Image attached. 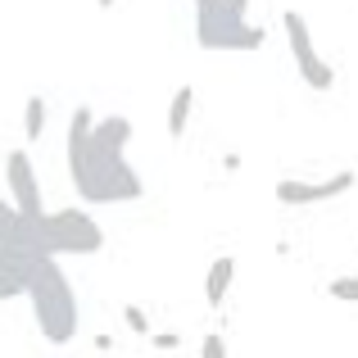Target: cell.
Masks as SVG:
<instances>
[{"instance_id":"obj_7","label":"cell","mask_w":358,"mask_h":358,"mask_svg":"<svg viewBox=\"0 0 358 358\" xmlns=\"http://www.w3.org/2000/svg\"><path fill=\"white\" fill-rule=\"evenodd\" d=\"M358 177L345 168V173H331L322 177V182H308V177H281L277 186H272V195H277V204H286V209H304V204H322V200H336V195L354 191Z\"/></svg>"},{"instance_id":"obj_10","label":"cell","mask_w":358,"mask_h":358,"mask_svg":"<svg viewBox=\"0 0 358 358\" xmlns=\"http://www.w3.org/2000/svg\"><path fill=\"white\" fill-rule=\"evenodd\" d=\"M231 281H236V259H231V254H218V259L209 263V272H204V299L218 308L222 299H227Z\"/></svg>"},{"instance_id":"obj_8","label":"cell","mask_w":358,"mask_h":358,"mask_svg":"<svg viewBox=\"0 0 358 358\" xmlns=\"http://www.w3.org/2000/svg\"><path fill=\"white\" fill-rule=\"evenodd\" d=\"M27 263H32V250H5V245H0V304H5V299H23Z\"/></svg>"},{"instance_id":"obj_6","label":"cell","mask_w":358,"mask_h":358,"mask_svg":"<svg viewBox=\"0 0 358 358\" xmlns=\"http://www.w3.org/2000/svg\"><path fill=\"white\" fill-rule=\"evenodd\" d=\"M5 182H9V204H14L23 218H41L45 200H41V177L32 168V155L23 145L5 155Z\"/></svg>"},{"instance_id":"obj_3","label":"cell","mask_w":358,"mask_h":358,"mask_svg":"<svg viewBox=\"0 0 358 358\" xmlns=\"http://www.w3.org/2000/svg\"><path fill=\"white\" fill-rule=\"evenodd\" d=\"M27 245L36 254H55V259H64V254L69 259H87V254L105 250V231H100V222L87 209H55V213L32 218Z\"/></svg>"},{"instance_id":"obj_14","label":"cell","mask_w":358,"mask_h":358,"mask_svg":"<svg viewBox=\"0 0 358 358\" xmlns=\"http://www.w3.org/2000/svg\"><path fill=\"white\" fill-rule=\"evenodd\" d=\"M122 322H127V331L141 336V341L150 336V313H145L141 304H122Z\"/></svg>"},{"instance_id":"obj_17","label":"cell","mask_w":358,"mask_h":358,"mask_svg":"<svg viewBox=\"0 0 358 358\" xmlns=\"http://www.w3.org/2000/svg\"><path fill=\"white\" fill-rule=\"evenodd\" d=\"M200 354H204V358H222V354H227V345H222V336H204Z\"/></svg>"},{"instance_id":"obj_1","label":"cell","mask_w":358,"mask_h":358,"mask_svg":"<svg viewBox=\"0 0 358 358\" xmlns=\"http://www.w3.org/2000/svg\"><path fill=\"white\" fill-rule=\"evenodd\" d=\"M91 122H96V109L78 105L69 118V177L78 186V195L87 204H127L145 195V182L141 173L122 159V150L96 145L91 141Z\"/></svg>"},{"instance_id":"obj_18","label":"cell","mask_w":358,"mask_h":358,"mask_svg":"<svg viewBox=\"0 0 358 358\" xmlns=\"http://www.w3.org/2000/svg\"><path fill=\"white\" fill-rule=\"evenodd\" d=\"M222 9H227L231 18H245V9H250V0H222Z\"/></svg>"},{"instance_id":"obj_13","label":"cell","mask_w":358,"mask_h":358,"mask_svg":"<svg viewBox=\"0 0 358 358\" xmlns=\"http://www.w3.org/2000/svg\"><path fill=\"white\" fill-rule=\"evenodd\" d=\"M45 118H50V100L32 91V96H27V105H23V136L32 141V145L45 136Z\"/></svg>"},{"instance_id":"obj_5","label":"cell","mask_w":358,"mask_h":358,"mask_svg":"<svg viewBox=\"0 0 358 358\" xmlns=\"http://www.w3.org/2000/svg\"><path fill=\"white\" fill-rule=\"evenodd\" d=\"M281 27H286V45H290V55H295V69H299V78H304V87L308 91H331L336 87V69L322 59L308 18L299 14V9H286V14H281Z\"/></svg>"},{"instance_id":"obj_4","label":"cell","mask_w":358,"mask_h":358,"mask_svg":"<svg viewBox=\"0 0 358 358\" xmlns=\"http://www.w3.org/2000/svg\"><path fill=\"white\" fill-rule=\"evenodd\" d=\"M195 41L204 50H259L268 32L250 27L245 18H231L222 0H195Z\"/></svg>"},{"instance_id":"obj_2","label":"cell","mask_w":358,"mask_h":358,"mask_svg":"<svg viewBox=\"0 0 358 358\" xmlns=\"http://www.w3.org/2000/svg\"><path fill=\"white\" fill-rule=\"evenodd\" d=\"M23 295L32 299V317L50 345H69L78 336V295H73V281L55 254H32Z\"/></svg>"},{"instance_id":"obj_12","label":"cell","mask_w":358,"mask_h":358,"mask_svg":"<svg viewBox=\"0 0 358 358\" xmlns=\"http://www.w3.org/2000/svg\"><path fill=\"white\" fill-rule=\"evenodd\" d=\"M91 141H96V145H109V150H127V141H131V122L122 118V114L96 118V122H91Z\"/></svg>"},{"instance_id":"obj_16","label":"cell","mask_w":358,"mask_h":358,"mask_svg":"<svg viewBox=\"0 0 358 358\" xmlns=\"http://www.w3.org/2000/svg\"><path fill=\"white\" fill-rule=\"evenodd\" d=\"M145 341H150V350H159V354H173V350H182V336H177V331H150Z\"/></svg>"},{"instance_id":"obj_21","label":"cell","mask_w":358,"mask_h":358,"mask_svg":"<svg viewBox=\"0 0 358 358\" xmlns=\"http://www.w3.org/2000/svg\"><path fill=\"white\" fill-rule=\"evenodd\" d=\"M96 5H100V9H114V5H118V0H96Z\"/></svg>"},{"instance_id":"obj_20","label":"cell","mask_w":358,"mask_h":358,"mask_svg":"<svg viewBox=\"0 0 358 358\" xmlns=\"http://www.w3.org/2000/svg\"><path fill=\"white\" fill-rule=\"evenodd\" d=\"M222 168H227V173H236V168H241V155H236V150H231V155H222Z\"/></svg>"},{"instance_id":"obj_9","label":"cell","mask_w":358,"mask_h":358,"mask_svg":"<svg viewBox=\"0 0 358 358\" xmlns=\"http://www.w3.org/2000/svg\"><path fill=\"white\" fill-rule=\"evenodd\" d=\"M191 114H195V87L191 82H182V87L173 91V100H168V118H164V131L173 141L186 136V127H191Z\"/></svg>"},{"instance_id":"obj_11","label":"cell","mask_w":358,"mask_h":358,"mask_svg":"<svg viewBox=\"0 0 358 358\" xmlns=\"http://www.w3.org/2000/svg\"><path fill=\"white\" fill-rule=\"evenodd\" d=\"M27 227H32V218H23L9 200H0V245H5V250H32V245H27Z\"/></svg>"},{"instance_id":"obj_19","label":"cell","mask_w":358,"mask_h":358,"mask_svg":"<svg viewBox=\"0 0 358 358\" xmlns=\"http://www.w3.org/2000/svg\"><path fill=\"white\" fill-rule=\"evenodd\" d=\"M91 350H96V354H109V350H114V341H109V336H96V341H91Z\"/></svg>"},{"instance_id":"obj_15","label":"cell","mask_w":358,"mask_h":358,"mask_svg":"<svg viewBox=\"0 0 358 358\" xmlns=\"http://www.w3.org/2000/svg\"><path fill=\"white\" fill-rule=\"evenodd\" d=\"M327 295L345 299V304H358V277H331L327 281Z\"/></svg>"}]
</instances>
